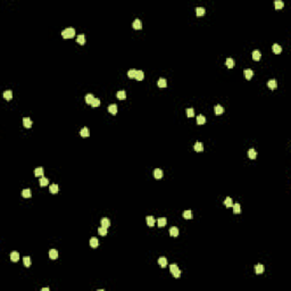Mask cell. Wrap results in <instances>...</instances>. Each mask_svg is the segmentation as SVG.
Here are the masks:
<instances>
[{
	"label": "cell",
	"instance_id": "24",
	"mask_svg": "<svg viewBox=\"0 0 291 291\" xmlns=\"http://www.w3.org/2000/svg\"><path fill=\"white\" fill-rule=\"evenodd\" d=\"M49 257L51 259H57L58 258V251H57L56 249H51L49 251Z\"/></svg>",
	"mask_w": 291,
	"mask_h": 291
},
{
	"label": "cell",
	"instance_id": "11",
	"mask_svg": "<svg viewBox=\"0 0 291 291\" xmlns=\"http://www.w3.org/2000/svg\"><path fill=\"white\" fill-rule=\"evenodd\" d=\"M108 111L110 114H113V115H116L117 114V106H116V104H111L108 106Z\"/></svg>",
	"mask_w": 291,
	"mask_h": 291
},
{
	"label": "cell",
	"instance_id": "18",
	"mask_svg": "<svg viewBox=\"0 0 291 291\" xmlns=\"http://www.w3.org/2000/svg\"><path fill=\"white\" fill-rule=\"evenodd\" d=\"M166 223H167V220H166L165 217H161V218H158V221H157V224H158V226H159V227L165 226Z\"/></svg>",
	"mask_w": 291,
	"mask_h": 291
},
{
	"label": "cell",
	"instance_id": "35",
	"mask_svg": "<svg viewBox=\"0 0 291 291\" xmlns=\"http://www.w3.org/2000/svg\"><path fill=\"white\" fill-rule=\"evenodd\" d=\"M225 65H226L229 68H233V66H234V60L232 59V58H227V59L225 60Z\"/></svg>",
	"mask_w": 291,
	"mask_h": 291
},
{
	"label": "cell",
	"instance_id": "10",
	"mask_svg": "<svg viewBox=\"0 0 291 291\" xmlns=\"http://www.w3.org/2000/svg\"><path fill=\"white\" fill-rule=\"evenodd\" d=\"M170 234H171V237L176 238L179 235V229H178V227H175V226L171 227V229H170Z\"/></svg>",
	"mask_w": 291,
	"mask_h": 291
},
{
	"label": "cell",
	"instance_id": "30",
	"mask_svg": "<svg viewBox=\"0 0 291 291\" xmlns=\"http://www.w3.org/2000/svg\"><path fill=\"white\" fill-rule=\"evenodd\" d=\"M34 175L38 176V178L43 175V167H37V168H35V170H34Z\"/></svg>",
	"mask_w": 291,
	"mask_h": 291
},
{
	"label": "cell",
	"instance_id": "20",
	"mask_svg": "<svg viewBox=\"0 0 291 291\" xmlns=\"http://www.w3.org/2000/svg\"><path fill=\"white\" fill-rule=\"evenodd\" d=\"M193 148H195V150H196V151L200 153V151L204 150V146H202V143H201V142H199V141H198V142H196V143H195V147H193Z\"/></svg>",
	"mask_w": 291,
	"mask_h": 291
},
{
	"label": "cell",
	"instance_id": "36",
	"mask_svg": "<svg viewBox=\"0 0 291 291\" xmlns=\"http://www.w3.org/2000/svg\"><path fill=\"white\" fill-rule=\"evenodd\" d=\"M158 264L161 265L162 267H165L166 265H167V259H166L165 257H161V258L158 259Z\"/></svg>",
	"mask_w": 291,
	"mask_h": 291
},
{
	"label": "cell",
	"instance_id": "15",
	"mask_svg": "<svg viewBox=\"0 0 291 291\" xmlns=\"http://www.w3.org/2000/svg\"><path fill=\"white\" fill-rule=\"evenodd\" d=\"M255 272H256V274H263L264 273V266L261 264H257L256 267H255Z\"/></svg>",
	"mask_w": 291,
	"mask_h": 291
},
{
	"label": "cell",
	"instance_id": "41",
	"mask_svg": "<svg viewBox=\"0 0 291 291\" xmlns=\"http://www.w3.org/2000/svg\"><path fill=\"white\" fill-rule=\"evenodd\" d=\"M48 183H49V180L47 178H45V176H41V179H40V185L41 187H46Z\"/></svg>",
	"mask_w": 291,
	"mask_h": 291
},
{
	"label": "cell",
	"instance_id": "22",
	"mask_svg": "<svg viewBox=\"0 0 291 291\" xmlns=\"http://www.w3.org/2000/svg\"><path fill=\"white\" fill-rule=\"evenodd\" d=\"M205 123H206L205 116H204V115H198L197 116V124H199V125H202V124H205Z\"/></svg>",
	"mask_w": 291,
	"mask_h": 291
},
{
	"label": "cell",
	"instance_id": "40",
	"mask_svg": "<svg viewBox=\"0 0 291 291\" xmlns=\"http://www.w3.org/2000/svg\"><path fill=\"white\" fill-rule=\"evenodd\" d=\"M224 205L226 206V207H232L233 206V201H232V199L230 197H226L224 200Z\"/></svg>",
	"mask_w": 291,
	"mask_h": 291
},
{
	"label": "cell",
	"instance_id": "32",
	"mask_svg": "<svg viewBox=\"0 0 291 291\" xmlns=\"http://www.w3.org/2000/svg\"><path fill=\"white\" fill-rule=\"evenodd\" d=\"M233 207V213L234 214H239V213H241V206H240V204H234V205L232 206Z\"/></svg>",
	"mask_w": 291,
	"mask_h": 291
},
{
	"label": "cell",
	"instance_id": "14",
	"mask_svg": "<svg viewBox=\"0 0 291 291\" xmlns=\"http://www.w3.org/2000/svg\"><path fill=\"white\" fill-rule=\"evenodd\" d=\"M4 98H5L6 100H12V98H13V91H12V90H6V91L4 92Z\"/></svg>",
	"mask_w": 291,
	"mask_h": 291
},
{
	"label": "cell",
	"instance_id": "7",
	"mask_svg": "<svg viewBox=\"0 0 291 291\" xmlns=\"http://www.w3.org/2000/svg\"><path fill=\"white\" fill-rule=\"evenodd\" d=\"M80 135L82 138H88L90 135V132H89V128L88 127H83L81 131H80Z\"/></svg>",
	"mask_w": 291,
	"mask_h": 291
},
{
	"label": "cell",
	"instance_id": "8",
	"mask_svg": "<svg viewBox=\"0 0 291 291\" xmlns=\"http://www.w3.org/2000/svg\"><path fill=\"white\" fill-rule=\"evenodd\" d=\"M133 29L134 30H141L142 29V23H141V21L140 20H134V22H133Z\"/></svg>",
	"mask_w": 291,
	"mask_h": 291
},
{
	"label": "cell",
	"instance_id": "43",
	"mask_svg": "<svg viewBox=\"0 0 291 291\" xmlns=\"http://www.w3.org/2000/svg\"><path fill=\"white\" fill-rule=\"evenodd\" d=\"M98 233L100 235H102V237H104V235H106L107 234V227H104V226L99 227V229H98Z\"/></svg>",
	"mask_w": 291,
	"mask_h": 291
},
{
	"label": "cell",
	"instance_id": "42",
	"mask_svg": "<svg viewBox=\"0 0 291 291\" xmlns=\"http://www.w3.org/2000/svg\"><path fill=\"white\" fill-rule=\"evenodd\" d=\"M23 263H24V265L26 267H30L31 266V258L29 256H25L24 258H23Z\"/></svg>",
	"mask_w": 291,
	"mask_h": 291
},
{
	"label": "cell",
	"instance_id": "6",
	"mask_svg": "<svg viewBox=\"0 0 291 291\" xmlns=\"http://www.w3.org/2000/svg\"><path fill=\"white\" fill-rule=\"evenodd\" d=\"M23 125L26 128H31V126H32V121H31L29 117H24V118H23Z\"/></svg>",
	"mask_w": 291,
	"mask_h": 291
},
{
	"label": "cell",
	"instance_id": "3",
	"mask_svg": "<svg viewBox=\"0 0 291 291\" xmlns=\"http://www.w3.org/2000/svg\"><path fill=\"white\" fill-rule=\"evenodd\" d=\"M267 86H268L271 90H275L276 86H277V82H276V80H274V79L269 80V81L267 82Z\"/></svg>",
	"mask_w": 291,
	"mask_h": 291
},
{
	"label": "cell",
	"instance_id": "4",
	"mask_svg": "<svg viewBox=\"0 0 291 291\" xmlns=\"http://www.w3.org/2000/svg\"><path fill=\"white\" fill-rule=\"evenodd\" d=\"M243 75H244V77H246L247 80H250L252 77V75H254V72H252V69L247 68V69H244V71H243Z\"/></svg>",
	"mask_w": 291,
	"mask_h": 291
},
{
	"label": "cell",
	"instance_id": "33",
	"mask_svg": "<svg viewBox=\"0 0 291 291\" xmlns=\"http://www.w3.org/2000/svg\"><path fill=\"white\" fill-rule=\"evenodd\" d=\"M58 190H59V188H58L57 184H51L49 187V191L51 193H58Z\"/></svg>",
	"mask_w": 291,
	"mask_h": 291
},
{
	"label": "cell",
	"instance_id": "5",
	"mask_svg": "<svg viewBox=\"0 0 291 291\" xmlns=\"http://www.w3.org/2000/svg\"><path fill=\"white\" fill-rule=\"evenodd\" d=\"M154 178L162 179L163 178V171H162L161 168H155V170H154Z\"/></svg>",
	"mask_w": 291,
	"mask_h": 291
},
{
	"label": "cell",
	"instance_id": "13",
	"mask_svg": "<svg viewBox=\"0 0 291 291\" xmlns=\"http://www.w3.org/2000/svg\"><path fill=\"white\" fill-rule=\"evenodd\" d=\"M101 226L107 227V229H108V227L110 226V221H109V218H107V217H104V218L101 220Z\"/></svg>",
	"mask_w": 291,
	"mask_h": 291
},
{
	"label": "cell",
	"instance_id": "44",
	"mask_svg": "<svg viewBox=\"0 0 291 291\" xmlns=\"http://www.w3.org/2000/svg\"><path fill=\"white\" fill-rule=\"evenodd\" d=\"M187 116H188V117H193V116H195V109H193V108H188L187 109Z\"/></svg>",
	"mask_w": 291,
	"mask_h": 291
},
{
	"label": "cell",
	"instance_id": "39",
	"mask_svg": "<svg viewBox=\"0 0 291 291\" xmlns=\"http://www.w3.org/2000/svg\"><path fill=\"white\" fill-rule=\"evenodd\" d=\"M22 196L24 198H30L31 196H32V193H31V190H30V189H24V190L22 191Z\"/></svg>",
	"mask_w": 291,
	"mask_h": 291
},
{
	"label": "cell",
	"instance_id": "29",
	"mask_svg": "<svg viewBox=\"0 0 291 291\" xmlns=\"http://www.w3.org/2000/svg\"><path fill=\"white\" fill-rule=\"evenodd\" d=\"M146 220H147V224H148V226H154V225H155V218H154L153 216H147V217H146Z\"/></svg>",
	"mask_w": 291,
	"mask_h": 291
},
{
	"label": "cell",
	"instance_id": "23",
	"mask_svg": "<svg viewBox=\"0 0 291 291\" xmlns=\"http://www.w3.org/2000/svg\"><path fill=\"white\" fill-rule=\"evenodd\" d=\"M143 77H144V73H143L142 71H136V74H135L136 81H142Z\"/></svg>",
	"mask_w": 291,
	"mask_h": 291
},
{
	"label": "cell",
	"instance_id": "9",
	"mask_svg": "<svg viewBox=\"0 0 291 291\" xmlns=\"http://www.w3.org/2000/svg\"><path fill=\"white\" fill-rule=\"evenodd\" d=\"M20 259V254L17 251H12L10 252V260L12 261H18Z\"/></svg>",
	"mask_w": 291,
	"mask_h": 291
},
{
	"label": "cell",
	"instance_id": "1",
	"mask_svg": "<svg viewBox=\"0 0 291 291\" xmlns=\"http://www.w3.org/2000/svg\"><path fill=\"white\" fill-rule=\"evenodd\" d=\"M62 35L64 39H71V38L75 37V30L73 27H67L62 31Z\"/></svg>",
	"mask_w": 291,
	"mask_h": 291
},
{
	"label": "cell",
	"instance_id": "2",
	"mask_svg": "<svg viewBox=\"0 0 291 291\" xmlns=\"http://www.w3.org/2000/svg\"><path fill=\"white\" fill-rule=\"evenodd\" d=\"M170 269H171V273L173 274V276H174V277H180L181 271H180V268H179V266L176 264H172V265H171Z\"/></svg>",
	"mask_w": 291,
	"mask_h": 291
},
{
	"label": "cell",
	"instance_id": "19",
	"mask_svg": "<svg viewBox=\"0 0 291 291\" xmlns=\"http://www.w3.org/2000/svg\"><path fill=\"white\" fill-rule=\"evenodd\" d=\"M260 57H261V55H260V51H259V50H254V51H252V59L254 60H259Z\"/></svg>",
	"mask_w": 291,
	"mask_h": 291
},
{
	"label": "cell",
	"instance_id": "38",
	"mask_svg": "<svg viewBox=\"0 0 291 291\" xmlns=\"http://www.w3.org/2000/svg\"><path fill=\"white\" fill-rule=\"evenodd\" d=\"M274 5H275V9H282L284 6V3L281 1V0H276L275 3H274Z\"/></svg>",
	"mask_w": 291,
	"mask_h": 291
},
{
	"label": "cell",
	"instance_id": "45",
	"mask_svg": "<svg viewBox=\"0 0 291 291\" xmlns=\"http://www.w3.org/2000/svg\"><path fill=\"white\" fill-rule=\"evenodd\" d=\"M99 105H100V99H98V98H94V100L92 101L91 106H92V107H98Z\"/></svg>",
	"mask_w": 291,
	"mask_h": 291
},
{
	"label": "cell",
	"instance_id": "31",
	"mask_svg": "<svg viewBox=\"0 0 291 291\" xmlns=\"http://www.w3.org/2000/svg\"><path fill=\"white\" fill-rule=\"evenodd\" d=\"M157 84H158V86H159V88H165V86L167 85V81H166L165 79H163V77H162V79L158 80Z\"/></svg>",
	"mask_w": 291,
	"mask_h": 291
},
{
	"label": "cell",
	"instance_id": "34",
	"mask_svg": "<svg viewBox=\"0 0 291 291\" xmlns=\"http://www.w3.org/2000/svg\"><path fill=\"white\" fill-rule=\"evenodd\" d=\"M196 14H197V16L205 15V8H204V7H197V8H196Z\"/></svg>",
	"mask_w": 291,
	"mask_h": 291
},
{
	"label": "cell",
	"instance_id": "46",
	"mask_svg": "<svg viewBox=\"0 0 291 291\" xmlns=\"http://www.w3.org/2000/svg\"><path fill=\"white\" fill-rule=\"evenodd\" d=\"M41 290H42V291H49V288H42Z\"/></svg>",
	"mask_w": 291,
	"mask_h": 291
},
{
	"label": "cell",
	"instance_id": "17",
	"mask_svg": "<svg viewBox=\"0 0 291 291\" xmlns=\"http://www.w3.org/2000/svg\"><path fill=\"white\" fill-rule=\"evenodd\" d=\"M214 110H215V114H216V115H221V114H223V111H224V108H223L221 105H216V106L214 107Z\"/></svg>",
	"mask_w": 291,
	"mask_h": 291
},
{
	"label": "cell",
	"instance_id": "21",
	"mask_svg": "<svg viewBox=\"0 0 291 291\" xmlns=\"http://www.w3.org/2000/svg\"><path fill=\"white\" fill-rule=\"evenodd\" d=\"M183 217H184L185 220H191L193 217V214L191 210H185V212H183Z\"/></svg>",
	"mask_w": 291,
	"mask_h": 291
},
{
	"label": "cell",
	"instance_id": "25",
	"mask_svg": "<svg viewBox=\"0 0 291 291\" xmlns=\"http://www.w3.org/2000/svg\"><path fill=\"white\" fill-rule=\"evenodd\" d=\"M99 244V241L97 238H91L90 239V246H91V248H97Z\"/></svg>",
	"mask_w": 291,
	"mask_h": 291
},
{
	"label": "cell",
	"instance_id": "26",
	"mask_svg": "<svg viewBox=\"0 0 291 291\" xmlns=\"http://www.w3.org/2000/svg\"><path fill=\"white\" fill-rule=\"evenodd\" d=\"M116 97L118 99H121V100H124V99L126 98V92L124 91V90H121V91H118L116 93Z\"/></svg>",
	"mask_w": 291,
	"mask_h": 291
},
{
	"label": "cell",
	"instance_id": "28",
	"mask_svg": "<svg viewBox=\"0 0 291 291\" xmlns=\"http://www.w3.org/2000/svg\"><path fill=\"white\" fill-rule=\"evenodd\" d=\"M93 100H94V97H93V94H92V93H89V94H86V96H85V102H86V104L91 105Z\"/></svg>",
	"mask_w": 291,
	"mask_h": 291
},
{
	"label": "cell",
	"instance_id": "16",
	"mask_svg": "<svg viewBox=\"0 0 291 291\" xmlns=\"http://www.w3.org/2000/svg\"><path fill=\"white\" fill-rule=\"evenodd\" d=\"M76 41H77V43H80L81 46H83L84 43H85V35H84V34H80V35H77Z\"/></svg>",
	"mask_w": 291,
	"mask_h": 291
},
{
	"label": "cell",
	"instance_id": "37",
	"mask_svg": "<svg viewBox=\"0 0 291 291\" xmlns=\"http://www.w3.org/2000/svg\"><path fill=\"white\" fill-rule=\"evenodd\" d=\"M135 74H136V69H134V68H131L130 71L127 72V76L130 77V79H135Z\"/></svg>",
	"mask_w": 291,
	"mask_h": 291
},
{
	"label": "cell",
	"instance_id": "12",
	"mask_svg": "<svg viewBox=\"0 0 291 291\" xmlns=\"http://www.w3.org/2000/svg\"><path fill=\"white\" fill-rule=\"evenodd\" d=\"M272 50H273L274 54H280V52H282V47L277 43H274L273 47H272Z\"/></svg>",
	"mask_w": 291,
	"mask_h": 291
},
{
	"label": "cell",
	"instance_id": "27",
	"mask_svg": "<svg viewBox=\"0 0 291 291\" xmlns=\"http://www.w3.org/2000/svg\"><path fill=\"white\" fill-rule=\"evenodd\" d=\"M248 156H249L250 159H255L257 157V151L255 149H249L248 150Z\"/></svg>",
	"mask_w": 291,
	"mask_h": 291
}]
</instances>
